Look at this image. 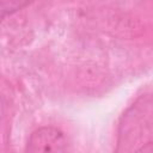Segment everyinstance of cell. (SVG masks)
I'll list each match as a JSON object with an SVG mask.
<instances>
[{
    "label": "cell",
    "mask_w": 153,
    "mask_h": 153,
    "mask_svg": "<svg viewBox=\"0 0 153 153\" xmlns=\"http://www.w3.org/2000/svg\"><path fill=\"white\" fill-rule=\"evenodd\" d=\"M152 145L153 96H142L121 117L117 151L140 152Z\"/></svg>",
    "instance_id": "1"
},
{
    "label": "cell",
    "mask_w": 153,
    "mask_h": 153,
    "mask_svg": "<svg viewBox=\"0 0 153 153\" xmlns=\"http://www.w3.org/2000/svg\"><path fill=\"white\" fill-rule=\"evenodd\" d=\"M67 149V139L65 134L54 127H42L36 129L29 137L26 152H65Z\"/></svg>",
    "instance_id": "2"
},
{
    "label": "cell",
    "mask_w": 153,
    "mask_h": 153,
    "mask_svg": "<svg viewBox=\"0 0 153 153\" xmlns=\"http://www.w3.org/2000/svg\"><path fill=\"white\" fill-rule=\"evenodd\" d=\"M33 0H0V2H1V17L4 18L7 14H12V13L26 7Z\"/></svg>",
    "instance_id": "3"
}]
</instances>
